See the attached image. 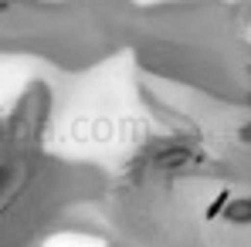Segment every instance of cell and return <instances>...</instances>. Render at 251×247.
Segmentation results:
<instances>
[{
  "instance_id": "6da1fadb",
  "label": "cell",
  "mask_w": 251,
  "mask_h": 247,
  "mask_svg": "<svg viewBox=\"0 0 251 247\" xmlns=\"http://www.w3.org/2000/svg\"><path fill=\"white\" fill-rule=\"evenodd\" d=\"M227 220H234V224H251V200H238V203L227 210Z\"/></svg>"
}]
</instances>
